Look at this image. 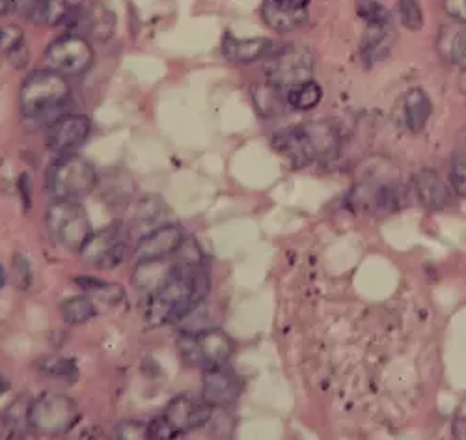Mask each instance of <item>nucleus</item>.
Returning a JSON list of instances; mask_svg holds the SVG:
<instances>
[{"mask_svg":"<svg viewBox=\"0 0 466 440\" xmlns=\"http://www.w3.org/2000/svg\"><path fill=\"white\" fill-rule=\"evenodd\" d=\"M208 278L198 267H179L168 282L151 293L146 317L151 325L179 323L198 310L206 293Z\"/></svg>","mask_w":466,"mask_h":440,"instance_id":"obj_1","label":"nucleus"},{"mask_svg":"<svg viewBox=\"0 0 466 440\" xmlns=\"http://www.w3.org/2000/svg\"><path fill=\"white\" fill-rule=\"evenodd\" d=\"M275 146L295 167H308L338 153L339 133L332 124L308 122L277 137Z\"/></svg>","mask_w":466,"mask_h":440,"instance_id":"obj_2","label":"nucleus"},{"mask_svg":"<svg viewBox=\"0 0 466 440\" xmlns=\"http://www.w3.org/2000/svg\"><path fill=\"white\" fill-rule=\"evenodd\" d=\"M69 94L64 75L49 67L32 71L19 92L21 114L30 119L47 118L67 103Z\"/></svg>","mask_w":466,"mask_h":440,"instance_id":"obj_3","label":"nucleus"},{"mask_svg":"<svg viewBox=\"0 0 466 440\" xmlns=\"http://www.w3.org/2000/svg\"><path fill=\"white\" fill-rule=\"evenodd\" d=\"M97 185V172L86 157L69 153L47 170V190L55 200H81Z\"/></svg>","mask_w":466,"mask_h":440,"instance_id":"obj_4","label":"nucleus"},{"mask_svg":"<svg viewBox=\"0 0 466 440\" xmlns=\"http://www.w3.org/2000/svg\"><path fill=\"white\" fill-rule=\"evenodd\" d=\"M79 420V405L71 397L56 392L40 394L26 409L28 425L46 436L67 435Z\"/></svg>","mask_w":466,"mask_h":440,"instance_id":"obj_5","label":"nucleus"},{"mask_svg":"<svg viewBox=\"0 0 466 440\" xmlns=\"http://www.w3.org/2000/svg\"><path fill=\"white\" fill-rule=\"evenodd\" d=\"M46 226L55 241L79 252L92 235V224L79 200H55L46 211Z\"/></svg>","mask_w":466,"mask_h":440,"instance_id":"obj_6","label":"nucleus"},{"mask_svg":"<svg viewBox=\"0 0 466 440\" xmlns=\"http://www.w3.org/2000/svg\"><path fill=\"white\" fill-rule=\"evenodd\" d=\"M177 347L187 364L200 366L204 370L226 366L233 351H236V343L220 329L183 333Z\"/></svg>","mask_w":466,"mask_h":440,"instance_id":"obj_7","label":"nucleus"},{"mask_svg":"<svg viewBox=\"0 0 466 440\" xmlns=\"http://www.w3.org/2000/svg\"><path fill=\"white\" fill-rule=\"evenodd\" d=\"M131 249V235L124 224H110L86 239V243L79 251L81 260L96 269H114L118 267Z\"/></svg>","mask_w":466,"mask_h":440,"instance_id":"obj_8","label":"nucleus"},{"mask_svg":"<svg viewBox=\"0 0 466 440\" xmlns=\"http://www.w3.org/2000/svg\"><path fill=\"white\" fill-rule=\"evenodd\" d=\"M316 58L304 46H286L275 53H268L265 62L267 81L282 88L306 83L314 77Z\"/></svg>","mask_w":466,"mask_h":440,"instance_id":"obj_9","label":"nucleus"},{"mask_svg":"<svg viewBox=\"0 0 466 440\" xmlns=\"http://www.w3.org/2000/svg\"><path fill=\"white\" fill-rule=\"evenodd\" d=\"M94 49L81 34H66L56 37L46 49V64L49 69L64 77H79L94 64Z\"/></svg>","mask_w":466,"mask_h":440,"instance_id":"obj_10","label":"nucleus"},{"mask_svg":"<svg viewBox=\"0 0 466 440\" xmlns=\"http://www.w3.org/2000/svg\"><path fill=\"white\" fill-rule=\"evenodd\" d=\"M351 206L359 211L371 215H388L405 206V189L392 181H373L360 183L349 196Z\"/></svg>","mask_w":466,"mask_h":440,"instance_id":"obj_11","label":"nucleus"},{"mask_svg":"<svg viewBox=\"0 0 466 440\" xmlns=\"http://www.w3.org/2000/svg\"><path fill=\"white\" fill-rule=\"evenodd\" d=\"M92 133V122L85 114H66L49 126L47 148L56 155H69L79 149Z\"/></svg>","mask_w":466,"mask_h":440,"instance_id":"obj_12","label":"nucleus"},{"mask_svg":"<svg viewBox=\"0 0 466 440\" xmlns=\"http://www.w3.org/2000/svg\"><path fill=\"white\" fill-rule=\"evenodd\" d=\"M213 413H215V409L206 402L202 395L198 397L192 394H181V395L174 397L172 402L167 405V411L163 416L179 435H185L188 431L208 425Z\"/></svg>","mask_w":466,"mask_h":440,"instance_id":"obj_13","label":"nucleus"},{"mask_svg":"<svg viewBox=\"0 0 466 440\" xmlns=\"http://www.w3.org/2000/svg\"><path fill=\"white\" fill-rule=\"evenodd\" d=\"M185 243L183 230L177 224H165L155 228L144 235L135 247V261H151V260H168L172 258Z\"/></svg>","mask_w":466,"mask_h":440,"instance_id":"obj_14","label":"nucleus"},{"mask_svg":"<svg viewBox=\"0 0 466 440\" xmlns=\"http://www.w3.org/2000/svg\"><path fill=\"white\" fill-rule=\"evenodd\" d=\"M241 390L243 386L239 377L226 366L206 370L202 397L215 411L228 409L229 405L236 404L241 395Z\"/></svg>","mask_w":466,"mask_h":440,"instance_id":"obj_15","label":"nucleus"},{"mask_svg":"<svg viewBox=\"0 0 466 440\" xmlns=\"http://www.w3.org/2000/svg\"><path fill=\"white\" fill-rule=\"evenodd\" d=\"M412 190L418 202L431 210L441 211L451 204V187L435 170H421L412 179Z\"/></svg>","mask_w":466,"mask_h":440,"instance_id":"obj_16","label":"nucleus"},{"mask_svg":"<svg viewBox=\"0 0 466 440\" xmlns=\"http://www.w3.org/2000/svg\"><path fill=\"white\" fill-rule=\"evenodd\" d=\"M86 0H34L30 6V17L37 23L73 26L79 17Z\"/></svg>","mask_w":466,"mask_h":440,"instance_id":"obj_17","label":"nucleus"},{"mask_svg":"<svg viewBox=\"0 0 466 440\" xmlns=\"http://www.w3.org/2000/svg\"><path fill=\"white\" fill-rule=\"evenodd\" d=\"M179 271L172 260H151V261H138L133 272V284L140 292L155 293L161 290L168 280Z\"/></svg>","mask_w":466,"mask_h":440,"instance_id":"obj_18","label":"nucleus"},{"mask_svg":"<svg viewBox=\"0 0 466 440\" xmlns=\"http://www.w3.org/2000/svg\"><path fill=\"white\" fill-rule=\"evenodd\" d=\"M401 114H403V124L410 133H421L433 114V105L430 96H427V92H423L421 88L409 90L403 96Z\"/></svg>","mask_w":466,"mask_h":440,"instance_id":"obj_19","label":"nucleus"},{"mask_svg":"<svg viewBox=\"0 0 466 440\" xmlns=\"http://www.w3.org/2000/svg\"><path fill=\"white\" fill-rule=\"evenodd\" d=\"M270 42L265 37L256 39H239L233 34L226 32L222 39V53L228 60L238 64H250L270 53Z\"/></svg>","mask_w":466,"mask_h":440,"instance_id":"obj_20","label":"nucleus"},{"mask_svg":"<svg viewBox=\"0 0 466 440\" xmlns=\"http://www.w3.org/2000/svg\"><path fill=\"white\" fill-rule=\"evenodd\" d=\"M263 21L268 28L277 32H293L306 25L308 10L306 8H289L275 3V0H263L261 6Z\"/></svg>","mask_w":466,"mask_h":440,"instance_id":"obj_21","label":"nucleus"},{"mask_svg":"<svg viewBox=\"0 0 466 440\" xmlns=\"http://www.w3.org/2000/svg\"><path fill=\"white\" fill-rule=\"evenodd\" d=\"M396 42V30L392 25H380V26H368L362 46L360 56L366 64H373L390 55L392 46Z\"/></svg>","mask_w":466,"mask_h":440,"instance_id":"obj_22","label":"nucleus"},{"mask_svg":"<svg viewBox=\"0 0 466 440\" xmlns=\"http://www.w3.org/2000/svg\"><path fill=\"white\" fill-rule=\"evenodd\" d=\"M114 25H116V17L112 15V12L101 8L99 5H92L86 0L79 17H76V21L73 23V28L99 39H106L114 32Z\"/></svg>","mask_w":466,"mask_h":440,"instance_id":"obj_23","label":"nucleus"},{"mask_svg":"<svg viewBox=\"0 0 466 440\" xmlns=\"http://www.w3.org/2000/svg\"><path fill=\"white\" fill-rule=\"evenodd\" d=\"M0 51L15 67H25L28 62V53L25 46V32L17 25L0 26Z\"/></svg>","mask_w":466,"mask_h":440,"instance_id":"obj_24","label":"nucleus"},{"mask_svg":"<svg viewBox=\"0 0 466 440\" xmlns=\"http://www.w3.org/2000/svg\"><path fill=\"white\" fill-rule=\"evenodd\" d=\"M254 103H256V108L259 114L277 116L289 107L288 88H282L279 85H273L267 81L265 85H259L254 90Z\"/></svg>","mask_w":466,"mask_h":440,"instance_id":"obj_25","label":"nucleus"},{"mask_svg":"<svg viewBox=\"0 0 466 440\" xmlns=\"http://www.w3.org/2000/svg\"><path fill=\"white\" fill-rule=\"evenodd\" d=\"M76 284H79L85 290V293L88 297H92L94 301H99L106 306H120L127 299L126 292L118 284L105 282V280L81 278V280H76Z\"/></svg>","mask_w":466,"mask_h":440,"instance_id":"obj_26","label":"nucleus"},{"mask_svg":"<svg viewBox=\"0 0 466 440\" xmlns=\"http://www.w3.org/2000/svg\"><path fill=\"white\" fill-rule=\"evenodd\" d=\"M60 312H62L64 322L69 325H83L97 315L96 301L88 295H76V297L66 299L62 302Z\"/></svg>","mask_w":466,"mask_h":440,"instance_id":"obj_27","label":"nucleus"},{"mask_svg":"<svg viewBox=\"0 0 466 440\" xmlns=\"http://www.w3.org/2000/svg\"><path fill=\"white\" fill-rule=\"evenodd\" d=\"M321 99H323V88L318 85V81H314V78L288 88V103H289V108H295V110H302V112L312 110L321 103Z\"/></svg>","mask_w":466,"mask_h":440,"instance_id":"obj_28","label":"nucleus"},{"mask_svg":"<svg viewBox=\"0 0 466 440\" xmlns=\"http://www.w3.org/2000/svg\"><path fill=\"white\" fill-rule=\"evenodd\" d=\"M357 14L368 26L392 25V12L380 0H357Z\"/></svg>","mask_w":466,"mask_h":440,"instance_id":"obj_29","label":"nucleus"},{"mask_svg":"<svg viewBox=\"0 0 466 440\" xmlns=\"http://www.w3.org/2000/svg\"><path fill=\"white\" fill-rule=\"evenodd\" d=\"M400 17L405 28L409 30H420L423 26V12L418 5V0H400L398 3Z\"/></svg>","mask_w":466,"mask_h":440,"instance_id":"obj_30","label":"nucleus"},{"mask_svg":"<svg viewBox=\"0 0 466 440\" xmlns=\"http://www.w3.org/2000/svg\"><path fill=\"white\" fill-rule=\"evenodd\" d=\"M450 187L457 196L466 198V155L455 157V161L451 163Z\"/></svg>","mask_w":466,"mask_h":440,"instance_id":"obj_31","label":"nucleus"},{"mask_svg":"<svg viewBox=\"0 0 466 440\" xmlns=\"http://www.w3.org/2000/svg\"><path fill=\"white\" fill-rule=\"evenodd\" d=\"M46 372L51 375V377H56L60 381L64 379H75L76 377V370L73 366V363H69V360H49V364L44 366Z\"/></svg>","mask_w":466,"mask_h":440,"instance_id":"obj_32","label":"nucleus"},{"mask_svg":"<svg viewBox=\"0 0 466 440\" xmlns=\"http://www.w3.org/2000/svg\"><path fill=\"white\" fill-rule=\"evenodd\" d=\"M147 431H149V438H177L181 436L168 422L165 416L155 418L147 424Z\"/></svg>","mask_w":466,"mask_h":440,"instance_id":"obj_33","label":"nucleus"},{"mask_svg":"<svg viewBox=\"0 0 466 440\" xmlns=\"http://www.w3.org/2000/svg\"><path fill=\"white\" fill-rule=\"evenodd\" d=\"M450 55L455 64L466 67V30H461L451 37Z\"/></svg>","mask_w":466,"mask_h":440,"instance_id":"obj_34","label":"nucleus"},{"mask_svg":"<svg viewBox=\"0 0 466 440\" xmlns=\"http://www.w3.org/2000/svg\"><path fill=\"white\" fill-rule=\"evenodd\" d=\"M116 435L120 438H149L147 424L144 422H122L116 429Z\"/></svg>","mask_w":466,"mask_h":440,"instance_id":"obj_35","label":"nucleus"},{"mask_svg":"<svg viewBox=\"0 0 466 440\" xmlns=\"http://www.w3.org/2000/svg\"><path fill=\"white\" fill-rule=\"evenodd\" d=\"M444 10L451 19L466 25V0H444Z\"/></svg>","mask_w":466,"mask_h":440,"instance_id":"obj_36","label":"nucleus"},{"mask_svg":"<svg viewBox=\"0 0 466 440\" xmlns=\"http://www.w3.org/2000/svg\"><path fill=\"white\" fill-rule=\"evenodd\" d=\"M453 435H455V438H466V416H461L455 420Z\"/></svg>","mask_w":466,"mask_h":440,"instance_id":"obj_37","label":"nucleus"},{"mask_svg":"<svg viewBox=\"0 0 466 440\" xmlns=\"http://www.w3.org/2000/svg\"><path fill=\"white\" fill-rule=\"evenodd\" d=\"M275 3L289 6V8H308L309 0H275Z\"/></svg>","mask_w":466,"mask_h":440,"instance_id":"obj_38","label":"nucleus"},{"mask_svg":"<svg viewBox=\"0 0 466 440\" xmlns=\"http://www.w3.org/2000/svg\"><path fill=\"white\" fill-rule=\"evenodd\" d=\"M15 5V0H0V15H6L8 12H12Z\"/></svg>","mask_w":466,"mask_h":440,"instance_id":"obj_39","label":"nucleus"},{"mask_svg":"<svg viewBox=\"0 0 466 440\" xmlns=\"http://www.w3.org/2000/svg\"><path fill=\"white\" fill-rule=\"evenodd\" d=\"M8 388H10V383L3 375H0V395H3Z\"/></svg>","mask_w":466,"mask_h":440,"instance_id":"obj_40","label":"nucleus"},{"mask_svg":"<svg viewBox=\"0 0 466 440\" xmlns=\"http://www.w3.org/2000/svg\"><path fill=\"white\" fill-rule=\"evenodd\" d=\"M5 284H6V271L3 265H0V290L5 288Z\"/></svg>","mask_w":466,"mask_h":440,"instance_id":"obj_41","label":"nucleus"}]
</instances>
